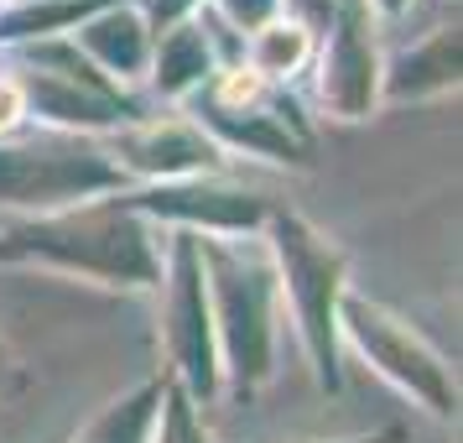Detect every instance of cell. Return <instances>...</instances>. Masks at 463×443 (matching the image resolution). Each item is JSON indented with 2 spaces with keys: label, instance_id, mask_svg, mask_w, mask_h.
I'll return each instance as SVG.
<instances>
[{
  "label": "cell",
  "instance_id": "cell-1",
  "mask_svg": "<svg viewBox=\"0 0 463 443\" xmlns=\"http://www.w3.org/2000/svg\"><path fill=\"white\" fill-rule=\"evenodd\" d=\"M213 308V344L224 350L219 371H230L234 391L250 397L271 376L276 355V266L271 251L245 235H193Z\"/></svg>",
  "mask_w": 463,
  "mask_h": 443
},
{
  "label": "cell",
  "instance_id": "cell-2",
  "mask_svg": "<svg viewBox=\"0 0 463 443\" xmlns=\"http://www.w3.org/2000/svg\"><path fill=\"white\" fill-rule=\"evenodd\" d=\"M0 255H43L68 272H89L126 287H156L162 255L151 246L146 219L126 198L109 204H73V209L43 214L32 225L0 230Z\"/></svg>",
  "mask_w": 463,
  "mask_h": 443
},
{
  "label": "cell",
  "instance_id": "cell-3",
  "mask_svg": "<svg viewBox=\"0 0 463 443\" xmlns=\"http://www.w3.org/2000/svg\"><path fill=\"white\" fill-rule=\"evenodd\" d=\"M130 178L115 168L109 147L79 130H43V136H5L0 141V204L5 209H73L89 198L120 193Z\"/></svg>",
  "mask_w": 463,
  "mask_h": 443
},
{
  "label": "cell",
  "instance_id": "cell-4",
  "mask_svg": "<svg viewBox=\"0 0 463 443\" xmlns=\"http://www.w3.org/2000/svg\"><path fill=\"white\" fill-rule=\"evenodd\" d=\"M271 225V266L276 293H287L302 344L313 355L317 380L338 386V297H344V255L297 214H266Z\"/></svg>",
  "mask_w": 463,
  "mask_h": 443
},
{
  "label": "cell",
  "instance_id": "cell-5",
  "mask_svg": "<svg viewBox=\"0 0 463 443\" xmlns=\"http://www.w3.org/2000/svg\"><path fill=\"white\" fill-rule=\"evenodd\" d=\"M22 73H11L26 110H37L52 126H130L141 110L126 100V89L105 79L73 43H26L16 53Z\"/></svg>",
  "mask_w": 463,
  "mask_h": 443
},
{
  "label": "cell",
  "instance_id": "cell-6",
  "mask_svg": "<svg viewBox=\"0 0 463 443\" xmlns=\"http://www.w3.org/2000/svg\"><path fill=\"white\" fill-rule=\"evenodd\" d=\"M338 329L354 339L359 355L370 360L380 376H391L401 391H411L427 412L453 418V407H458L453 371H448L442 355H432V350H427V339L411 334L396 313H385V308L370 303V297L344 293V297H338Z\"/></svg>",
  "mask_w": 463,
  "mask_h": 443
},
{
  "label": "cell",
  "instance_id": "cell-7",
  "mask_svg": "<svg viewBox=\"0 0 463 443\" xmlns=\"http://www.w3.org/2000/svg\"><path fill=\"white\" fill-rule=\"evenodd\" d=\"M167 350L183 376V397L209 401L219 391V344H213V308L198 240L188 230L172 240L167 255Z\"/></svg>",
  "mask_w": 463,
  "mask_h": 443
},
{
  "label": "cell",
  "instance_id": "cell-8",
  "mask_svg": "<svg viewBox=\"0 0 463 443\" xmlns=\"http://www.w3.org/2000/svg\"><path fill=\"white\" fill-rule=\"evenodd\" d=\"M380 94V53H375V11L364 0H338L334 22L323 26L317 53V100L338 120H364Z\"/></svg>",
  "mask_w": 463,
  "mask_h": 443
},
{
  "label": "cell",
  "instance_id": "cell-9",
  "mask_svg": "<svg viewBox=\"0 0 463 443\" xmlns=\"http://www.w3.org/2000/svg\"><path fill=\"white\" fill-rule=\"evenodd\" d=\"M109 157L126 178H162V183H183L198 172L219 168V141L198 120L183 115H151V120H130L120 136L109 141Z\"/></svg>",
  "mask_w": 463,
  "mask_h": 443
},
{
  "label": "cell",
  "instance_id": "cell-10",
  "mask_svg": "<svg viewBox=\"0 0 463 443\" xmlns=\"http://www.w3.org/2000/svg\"><path fill=\"white\" fill-rule=\"evenodd\" d=\"M130 209L141 214H162L172 225H183L188 235H245L266 225V204L250 198L240 188H224V183H203V178H183V183H162L151 193H130Z\"/></svg>",
  "mask_w": 463,
  "mask_h": 443
},
{
  "label": "cell",
  "instance_id": "cell-11",
  "mask_svg": "<svg viewBox=\"0 0 463 443\" xmlns=\"http://www.w3.org/2000/svg\"><path fill=\"white\" fill-rule=\"evenodd\" d=\"M73 47H79L105 79L120 84V79H136V73L151 63V26H146V16L130 11V5H105V11H94V16L73 32Z\"/></svg>",
  "mask_w": 463,
  "mask_h": 443
},
{
  "label": "cell",
  "instance_id": "cell-12",
  "mask_svg": "<svg viewBox=\"0 0 463 443\" xmlns=\"http://www.w3.org/2000/svg\"><path fill=\"white\" fill-rule=\"evenodd\" d=\"M213 73V37L203 32L198 16L177 22L162 32V43L151 47V84L162 100H183L193 89H203Z\"/></svg>",
  "mask_w": 463,
  "mask_h": 443
},
{
  "label": "cell",
  "instance_id": "cell-13",
  "mask_svg": "<svg viewBox=\"0 0 463 443\" xmlns=\"http://www.w3.org/2000/svg\"><path fill=\"white\" fill-rule=\"evenodd\" d=\"M458 84V26H438L432 37L406 47L385 73V100H421Z\"/></svg>",
  "mask_w": 463,
  "mask_h": 443
},
{
  "label": "cell",
  "instance_id": "cell-14",
  "mask_svg": "<svg viewBox=\"0 0 463 443\" xmlns=\"http://www.w3.org/2000/svg\"><path fill=\"white\" fill-rule=\"evenodd\" d=\"M245 58H250L245 68H250L260 84H281V79H292L297 68L313 58V37H307L297 22L276 16V22H266L260 32H250Z\"/></svg>",
  "mask_w": 463,
  "mask_h": 443
},
{
  "label": "cell",
  "instance_id": "cell-15",
  "mask_svg": "<svg viewBox=\"0 0 463 443\" xmlns=\"http://www.w3.org/2000/svg\"><path fill=\"white\" fill-rule=\"evenodd\" d=\"M156 407H162V386H141L136 397L105 407V412L89 422V428H84L73 443H151Z\"/></svg>",
  "mask_w": 463,
  "mask_h": 443
},
{
  "label": "cell",
  "instance_id": "cell-16",
  "mask_svg": "<svg viewBox=\"0 0 463 443\" xmlns=\"http://www.w3.org/2000/svg\"><path fill=\"white\" fill-rule=\"evenodd\" d=\"M151 443H213L198 418H193V401L183 397V386L172 380L162 391V407H156V428H151Z\"/></svg>",
  "mask_w": 463,
  "mask_h": 443
},
{
  "label": "cell",
  "instance_id": "cell-17",
  "mask_svg": "<svg viewBox=\"0 0 463 443\" xmlns=\"http://www.w3.org/2000/svg\"><path fill=\"white\" fill-rule=\"evenodd\" d=\"M213 16H219V22H230L234 32H260L266 22L281 16V0H219V5H213Z\"/></svg>",
  "mask_w": 463,
  "mask_h": 443
},
{
  "label": "cell",
  "instance_id": "cell-18",
  "mask_svg": "<svg viewBox=\"0 0 463 443\" xmlns=\"http://www.w3.org/2000/svg\"><path fill=\"white\" fill-rule=\"evenodd\" d=\"M22 115H26V100H22V89H16V79H0V141L16 130Z\"/></svg>",
  "mask_w": 463,
  "mask_h": 443
},
{
  "label": "cell",
  "instance_id": "cell-19",
  "mask_svg": "<svg viewBox=\"0 0 463 443\" xmlns=\"http://www.w3.org/2000/svg\"><path fill=\"white\" fill-rule=\"evenodd\" d=\"M364 5H370L375 16H385V22H396V16L406 11V5H411V0H364Z\"/></svg>",
  "mask_w": 463,
  "mask_h": 443
},
{
  "label": "cell",
  "instance_id": "cell-20",
  "mask_svg": "<svg viewBox=\"0 0 463 443\" xmlns=\"http://www.w3.org/2000/svg\"><path fill=\"white\" fill-rule=\"evenodd\" d=\"M344 443H396V433H375V438H344Z\"/></svg>",
  "mask_w": 463,
  "mask_h": 443
},
{
  "label": "cell",
  "instance_id": "cell-21",
  "mask_svg": "<svg viewBox=\"0 0 463 443\" xmlns=\"http://www.w3.org/2000/svg\"><path fill=\"white\" fill-rule=\"evenodd\" d=\"M0 380H5V350H0Z\"/></svg>",
  "mask_w": 463,
  "mask_h": 443
}]
</instances>
